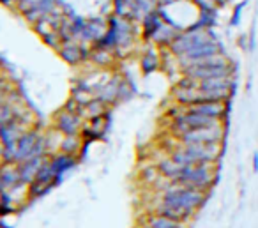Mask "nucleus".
<instances>
[{
	"label": "nucleus",
	"instance_id": "412c9836",
	"mask_svg": "<svg viewBox=\"0 0 258 228\" xmlns=\"http://www.w3.org/2000/svg\"><path fill=\"white\" fill-rule=\"evenodd\" d=\"M248 2H250V0H241V2H239V4L234 7V12H232V16H230V21H228L230 27H237V25L241 23V18H243V9L248 5Z\"/></svg>",
	"mask_w": 258,
	"mask_h": 228
},
{
	"label": "nucleus",
	"instance_id": "f3484780",
	"mask_svg": "<svg viewBox=\"0 0 258 228\" xmlns=\"http://www.w3.org/2000/svg\"><path fill=\"white\" fill-rule=\"evenodd\" d=\"M108 108L110 106L106 105V103H103L101 99H98V97H94V99L90 101L89 105L83 106V117L85 119H96V117H103L108 113Z\"/></svg>",
	"mask_w": 258,
	"mask_h": 228
},
{
	"label": "nucleus",
	"instance_id": "393cba45",
	"mask_svg": "<svg viewBox=\"0 0 258 228\" xmlns=\"http://www.w3.org/2000/svg\"><path fill=\"white\" fill-rule=\"evenodd\" d=\"M237 46L241 48L243 51H250V35L248 34H239Z\"/></svg>",
	"mask_w": 258,
	"mask_h": 228
},
{
	"label": "nucleus",
	"instance_id": "dca6fc26",
	"mask_svg": "<svg viewBox=\"0 0 258 228\" xmlns=\"http://www.w3.org/2000/svg\"><path fill=\"white\" fill-rule=\"evenodd\" d=\"M143 228H186V225L180 223V221L170 220L166 216H161V214L150 213L149 216L145 218Z\"/></svg>",
	"mask_w": 258,
	"mask_h": 228
},
{
	"label": "nucleus",
	"instance_id": "0eeeda50",
	"mask_svg": "<svg viewBox=\"0 0 258 228\" xmlns=\"http://www.w3.org/2000/svg\"><path fill=\"white\" fill-rule=\"evenodd\" d=\"M21 184L23 182H21L20 167L16 163H4L0 168V193L12 191Z\"/></svg>",
	"mask_w": 258,
	"mask_h": 228
},
{
	"label": "nucleus",
	"instance_id": "b1692460",
	"mask_svg": "<svg viewBox=\"0 0 258 228\" xmlns=\"http://www.w3.org/2000/svg\"><path fill=\"white\" fill-rule=\"evenodd\" d=\"M198 11H211V12H219V9L216 7V4L212 0H189Z\"/></svg>",
	"mask_w": 258,
	"mask_h": 228
},
{
	"label": "nucleus",
	"instance_id": "7ed1b4c3",
	"mask_svg": "<svg viewBox=\"0 0 258 228\" xmlns=\"http://www.w3.org/2000/svg\"><path fill=\"white\" fill-rule=\"evenodd\" d=\"M237 73V64L232 62L227 66H188L180 69V76L193 80H214V78H232Z\"/></svg>",
	"mask_w": 258,
	"mask_h": 228
},
{
	"label": "nucleus",
	"instance_id": "f8f14e48",
	"mask_svg": "<svg viewBox=\"0 0 258 228\" xmlns=\"http://www.w3.org/2000/svg\"><path fill=\"white\" fill-rule=\"evenodd\" d=\"M161 53H157L154 48H147V50L141 53L140 57V67H141V73L147 76V74H152L156 71L161 69Z\"/></svg>",
	"mask_w": 258,
	"mask_h": 228
},
{
	"label": "nucleus",
	"instance_id": "6e6552de",
	"mask_svg": "<svg viewBox=\"0 0 258 228\" xmlns=\"http://www.w3.org/2000/svg\"><path fill=\"white\" fill-rule=\"evenodd\" d=\"M28 131V128L23 124L21 119H14L11 122L0 126V142L4 147H9V145H14L18 143V140Z\"/></svg>",
	"mask_w": 258,
	"mask_h": 228
},
{
	"label": "nucleus",
	"instance_id": "6ab92c4d",
	"mask_svg": "<svg viewBox=\"0 0 258 228\" xmlns=\"http://www.w3.org/2000/svg\"><path fill=\"white\" fill-rule=\"evenodd\" d=\"M80 145H82V140L78 136H64L60 138V147L59 151L62 154H69V156H75L78 152Z\"/></svg>",
	"mask_w": 258,
	"mask_h": 228
},
{
	"label": "nucleus",
	"instance_id": "423d86ee",
	"mask_svg": "<svg viewBox=\"0 0 258 228\" xmlns=\"http://www.w3.org/2000/svg\"><path fill=\"white\" fill-rule=\"evenodd\" d=\"M59 53L67 64L76 66V64H80V62L89 58L90 50L85 44L78 43V41H66V43H62V46L59 48Z\"/></svg>",
	"mask_w": 258,
	"mask_h": 228
},
{
	"label": "nucleus",
	"instance_id": "bb28decb",
	"mask_svg": "<svg viewBox=\"0 0 258 228\" xmlns=\"http://www.w3.org/2000/svg\"><path fill=\"white\" fill-rule=\"evenodd\" d=\"M212 2H214L218 9H223V7H227V5L230 4V0H212Z\"/></svg>",
	"mask_w": 258,
	"mask_h": 228
},
{
	"label": "nucleus",
	"instance_id": "aec40b11",
	"mask_svg": "<svg viewBox=\"0 0 258 228\" xmlns=\"http://www.w3.org/2000/svg\"><path fill=\"white\" fill-rule=\"evenodd\" d=\"M18 119V112H16V105L12 101H4L0 103V126L11 122V120Z\"/></svg>",
	"mask_w": 258,
	"mask_h": 228
},
{
	"label": "nucleus",
	"instance_id": "4be33fe9",
	"mask_svg": "<svg viewBox=\"0 0 258 228\" xmlns=\"http://www.w3.org/2000/svg\"><path fill=\"white\" fill-rule=\"evenodd\" d=\"M43 2H46V0H20V4H18V11L21 12V14H28L30 11H34V9L39 7Z\"/></svg>",
	"mask_w": 258,
	"mask_h": 228
},
{
	"label": "nucleus",
	"instance_id": "f03ea898",
	"mask_svg": "<svg viewBox=\"0 0 258 228\" xmlns=\"http://www.w3.org/2000/svg\"><path fill=\"white\" fill-rule=\"evenodd\" d=\"M228 135V122L219 124L214 128L193 129L177 136L180 145H209V143H223L227 142Z\"/></svg>",
	"mask_w": 258,
	"mask_h": 228
},
{
	"label": "nucleus",
	"instance_id": "9d476101",
	"mask_svg": "<svg viewBox=\"0 0 258 228\" xmlns=\"http://www.w3.org/2000/svg\"><path fill=\"white\" fill-rule=\"evenodd\" d=\"M163 27H164V21L163 18H161L159 11L156 9V11H152L150 14H147L141 19V41H145V43L152 41L154 35Z\"/></svg>",
	"mask_w": 258,
	"mask_h": 228
},
{
	"label": "nucleus",
	"instance_id": "20e7f679",
	"mask_svg": "<svg viewBox=\"0 0 258 228\" xmlns=\"http://www.w3.org/2000/svg\"><path fill=\"white\" fill-rule=\"evenodd\" d=\"M216 55H227V50H225L223 43H221L219 39H212V41H207V43L193 48V50L188 51L184 57L177 58V66H179V71H180L182 67H188L191 66V64L204 60V58L216 57Z\"/></svg>",
	"mask_w": 258,
	"mask_h": 228
},
{
	"label": "nucleus",
	"instance_id": "39448f33",
	"mask_svg": "<svg viewBox=\"0 0 258 228\" xmlns=\"http://www.w3.org/2000/svg\"><path fill=\"white\" fill-rule=\"evenodd\" d=\"M55 128L64 136H78V133L83 129L82 115L62 110V112H59V115L55 117Z\"/></svg>",
	"mask_w": 258,
	"mask_h": 228
},
{
	"label": "nucleus",
	"instance_id": "1a4fd4ad",
	"mask_svg": "<svg viewBox=\"0 0 258 228\" xmlns=\"http://www.w3.org/2000/svg\"><path fill=\"white\" fill-rule=\"evenodd\" d=\"M122 80H124V78H122L121 74L110 76V80L96 92V97L101 99L103 103H106L108 106H114L115 103H119V90H121Z\"/></svg>",
	"mask_w": 258,
	"mask_h": 228
},
{
	"label": "nucleus",
	"instance_id": "a211bd4d",
	"mask_svg": "<svg viewBox=\"0 0 258 228\" xmlns=\"http://www.w3.org/2000/svg\"><path fill=\"white\" fill-rule=\"evenodd\" d=\"M50 163H51V167H53V170L57 172V175H60L62 172H66L67 168L73 167L76 163V159L69 154H59V156H55V158H51Z\"/></svg>",
	"mask_w": 258,
	"mask_h": 228
},
{
	"label": "nucleus",
	"instance_id": "5701e85b",
	"mask_svg": "<svg viewBox=\"0 0 258 228\" xmlns=\"http://www.w3.org/2000/svg\"><path fill=\"white\" fill-rule=\"evenodd\" d=\"M114 14L119 16V18H128L129 19L128 0H114Z\"/></svg>",
	"mask_w": 258,
	"mask_h": 228
},
{
	"label": "nucleus",
	"instance_id": "9b49d317",
	"mask_svg": "<svg viewBox=\"0 0 258 228\" xmlns=\"http://www.w3.org/2000/svg\"><path fill=\"white\" fill-rule=\"evenodd\" d=\"M46 156H39V158H32L28 161L20 163V175H21V182L23 184H32L35 181V177L39 175L41 168L46 165Z\"/></svg>",
	"mask_w": 258,
	"mask_h": 228
},
{
	"label": "nucleus",
	"instance_id": "2eb2a0df",
	"mask_svg": "<svg viewBox=\"0 0 258 228\" xmlns=\"http://www.w3.org/2000/svg\"><path fill=\"white\" fill-rule=\"evenodd\" d=\"M89 58L94 62L98 67H108V66H112V64L117 62V57H115L114 51L106 50V48H101V46H92Z\"/></svg>",
	"mask_w": 258,
	"mask_h": 228
},
{
	"label": "nucleus",
	"instance_id": "ddd939ff",
	"mask_svg": "<svg viewBox=\"0 0 258 228\" xmlns=\"http://www.w3.org/2000/svg\"><path fill=\"white\" fill-rule=\"evenodd\" d=\"M157 170H159L161 177L168 179V181L172 182H177L180 177V172H182V167L180 165H177L175 161H173L170 156H166L164 159H161V161H157Z\"/></svg>",
	"mask_w": 258,
	"mask_h": 228
},
{
	"label": "nucleus",
	"instance_id": "4468645a",
	"mask_svg": "<svg viewBox=\"0 0 258 228\" xmlns=\"http://www.w3.org/2000/svg\"><path fill=\"white\" fill-rule=\"evenodd\" d=\"M180 34H182V32L175 30V28L168 27V25L164 23V27L161 28V30L157 32L156 35H154L152 43H154V46H157L159 50H168L170 44H172Z\"/></svg>",
	"mask_w": 258,
	"mask_h": 228
},
{
	"label": "nucleus",
	"instance_id": "f257e3e1",
	"mask_svg": "<svg viewBox=\"0 0 258 228\" xmlns=\"http://www.w3.org/2000/svg\"><path fill=\"white\" fill-rule=\"evenodd\" d=\"M219 163H200L195 167H182L179 184L188 186L191 190L211 193L219 182Z\"/></svg>",
	"mask_w": 258,
	"mask_h": 228
},
{
	"label": "nucleus",
	"instance_id": "a878e982",
	"mask_svg": "<svg viewBox=\"0 0 258 228\" xmlns=\"http://www.w3.org/2000/svg\"><path fill=\"white\" fill-rule=\"evenodd\" d=\"M0 2L7 7H18V4H20V0H0Z\"/></svg>",
	"mask_w": 258,
	"mask_h": 228
},
{
	"label": "nucleus",
	"instance_id": "cd10ccee",
	"mask_svg": "<svg viewBox=\"0 0 258 228\" xmlns=\"http://www.w3.org/2000/svg\"><path fill=\"white\" fill-rule=\"evenodd\" d=\"M253 172L255 174H258V151L253 154Z\"/></svg>",
	"mask_w": 258,
	"mask_h": 228
}]
</instances>
